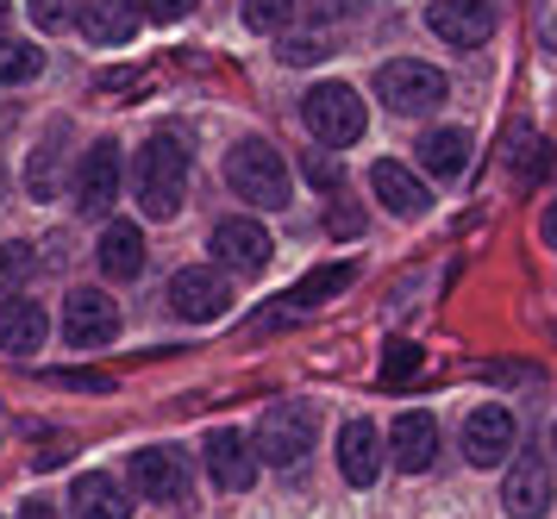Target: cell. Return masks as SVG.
I'll list each match as a JSON object with an SVG mask.
<instances>
[{"instance_id":"obj_1","label":"cell","mask_w":557,"mask_h":519,"mask_svg":"<svg viewBox=\"0 0 557 519\" xmlns=\"http://www.w3.org/2000/svg\"><path fill=\"white\" fill-rule=\"evenodd\" d=\"M132 195L151 220H170L188 195V150L176 132H157L151 145L138 150V170H132Z\"/></svg>"},{"instance_id":"obj_2","label":"cell","mask_w":557,"mask_h":519,"mask_svg":"<svg viewBox=\"0 0 557 519\" xmlns=\"http://www.w3.org/2000/svg\"><path fill=\"white\" fill-rule=\"evenodd\" d=\"M226 182H232V195L251 200V207H288V163H282L276 145H263V138L232 145Z\"/></svg>"},{"instance_id":"obj_3","label":"cell","mask_w":557,"mask_h":519,"mask_svg":"<svg viewBox=\"0 0 557 519\" xmlns=\"http://www.w3.org/2000/svg\"><path fill=\"white\" fill-rule=\"evenodd\" d=\"M301 120H307V132H313L320 145L345 150V145L363 138V95L345 88V82H313V88L301 95Z\"/></svg>"},{"instance_id":"obj_4","label":"cell","mask_w":557,"mask_h":519,"mask_svg":"<svg viewBox=\"0 0 557 519\" xmlns=\"http://www.w3.org/2000/svg\"><path fill=\"white\" fill-rule=\"evenodd\" d=\"M313 432H320V420H313V407H301V400H276L270 413H263V425H257V464H276V470H295L307 450H313Z\"/></svg>"},{"instance_id":"obj_5","label":"cell","mask_w":557,"mask_h":519,"mask_svg":"<svg viewBox=\"0 0 557 519\" xmlns=\"http://www.w3.org/2000/svg\"><path fill=\"white\" fill-rule=\"evenodd\" d=\"M376 95L388 100L395 113H432V107H445V75L432 70V63L401 57V63H382Z\"/></svg>"},{"instance_id":"obj_6","label":"cell","mask_w":557,"mask_h":519,"mask_svg":"<svg viewBox=\"0 0 557 519\" xmlns=\"http://www.w3.org/2000/svg\"><path fill=\"white\" fill-rule=\"evenodd\" d=\"M113 332H120V307H113V295H101V288H76V295H63V345L95 350V345H113Z\"/></svg>"},{"instance_id":"obj_7","label":"cell","mask_w":557,"mask_h":519,"mask_svg":"<svg viewBox=\"0 0 557 519\" xmlns=\"http://www.w3.org/2000/svg\"><path fill=\"white\" fill-rule=\"evenodd\" d=\"M207 250H213L226 270L257 275V270H270V257H276V238H270V232H263L257 220H220V225H213V238H207Z\"/></svg>"},{"instance_id":"obj_8","label":"cell","mask_w":557,"mask_h":519,"mask_svg":"<svg viewBox=\"0 0 557 519\" xmlns=\"http://www.w3.org/2000/svg\"><path fill=\"white\" fill-rule=\"evenodd\" d=\"M170 307H176L188 325H207V320H220L232 307V288H226V275H213V270H176L170 275Z\"/></svg>"},{"instance_id":"obj_9","label":"cell","mask_w":557,"mask_h":519,"mask_svg":"<svg viewBox=\"0 0 557 519\" xmlns=\"http://www.w3.org/2000/svg\"><path fill=\"white\" fill-rule=\"evenodd\" d=\"M463 457H470L476 470H495V464L513 457V413H507L502 400H488V407H476V413L463 420Z\"/></svg>"},{"instance_id":"obj_10","label":"cell","mask_w":557,"mask_h":519,"mask_svg":"<svg viewBox=\"0 0 557 519\" xmlns=\"http://www.w3.org/2000/svg\"><path fill=\"white\" fill-rule=\"evenodd\" d=\"M426 25L445 38V45L476 50V45H488V38H495V7H488V0H432Z\"/></svg>"},{"instance_id":"obj_11","label":"cell","mask_w":557,"mask_h":519,"mask_svg":"<svg viewBox=\"0 0 557 519\" xmlns=\"http://www.w3.org/2000/svg\"><path fill=\"white\" fill-rule=\"evenodd\" d=\"M120 145L113 138H101V145H88V157H82L76 170V213H107L113 200H120Z\"/></svg>"},{"instance_id":"obj_12","label":"cell","mask_w":557,"mask_h":519,"mask_svg":"<svg viewBox=\"0 0 557 519\" xmlns=\"http://www.w3.org/2000/svg\"><path fill=\"white\" fill-rule=\"evenodd\" d=\"M132 482H138V495L145 501H163V507H176V501H188V464H182V450H138L132 457Z\"/></svg>"},{"instance_id":"obj_13","label":"cell","mask_w":557,"mask_h":519,"mask_svg":"<svg viewBox=\"0 0 557 519\" xmlns=\"http://www.w3.org/2000/svg\"><path fill=\"white\" fill-rule=\"evenodd\" d=\"M502 507L507 519H545V507H552V464L545 457H513V470L502 482Z\"/></svg>"},{"instance_id":"obj_14","label":"cell","mask_w":557,"mask_h":519,"mask_svg":"<svg viewBox=\"0 0 557 519\" xmlns=\"http://www.w3.org/2000/svg\"><path fill=\"white\" fill-rule=\"evenodd\" d=\"M201 457H207V475H213L226 495H245V489L257 482V450H251L245 432H213Z\"/></svg>"},{"instance_id":"obj_15","label":"cell","mask_w":557,"mask_h":519,"mask_svg":"<svg viewBox=\"0 0 557 519\" xmlns=\"http://www.w3.org/2000/svg\"><path fill=\"white\" fill-rule=\"evenodd\" d=\"M388 457H395V470L426 475L438 464V420L432 413H401L395 432H388Z\"/></svg>"},{"instance_id":"obj_16","label":"cell","mask_w":557,"mask_h":519,"mask_svg":"<svg viewBox=\"0 0 557 519\" xmlns=\"http://www.w3.org/2000/svg\"><path fill=\"white\" fill-rule=\"evenodd\" d=\"M82 38L88 45H132L138 38V0H82Z\"/></svg>"},{"instance_id":"obj_17","label":"cell","mask_w":557,"mask_h":519,"mask_svg":"<svg viewBox=\"0 0 557 519\" xmlns=\"http://www.w3.org/2000/svg\"><path fill=\"white\" fill-rule=\"evenodd\" d=\"M370 188H376V200L395 213V220H420V213L432 207L426 182L407 170V163H376V170H370Z\"/></svg>"},{"instance_id":"obj_18","label":"cell","mask_w":557,"mask_h":519,"mask_svg":"<svg viewBox=\"0 0 557 519\" xmlns=\"http://www.w3.org/2000/svg\"><path fill=\"white\" fill-rule=\"evenodd\" d=\"M338 470H345L351 489H370L382 475V438L370 420H345V432H338Z\"/></svg>"},{"instance_id":"obj_19","label":"cell","mask_w":557,"mask_h":519,"mask_svg":"<svg viewBox=\"0 0 557 519\" xmlns=\"http://www.w3.org/2000/svg\"><path fill=\"white\" fill-rule=\"evenodd\" d=\"M51 332V313L38 300H0V350L7 357H32Z\"/></svg>"},{"instance_id":"obj_20","label":"cell","mask_w":557,"mask_h":519,"mask_svg":"<svg viewBox=\"0 0 557 519\" xmlns=\"http://www.w3.org/2000/svg\"><path fill=\"white\" fill-rule=\"evenodd\" d=\"M70 514L76 519H132V501H126V489H120L113 475L88 470V475L70 482Z\"/></svg>"},{"instance_id":"obj_21","label":"cell","mask_w":557,"mask_h":519,"mask_svg":"<svg viewBox=\"0 0 557 519\" xmlns=\"http://www.w3.org/2000/svg\"><path fill=\"white\" fill-rule=\"evenodd\" d=\"M95 257H101V275H113V282H132V275L145 270V232H138L132 220H113V225L101 232Z\"/></svg>"},{"instance_id":"obj_22","label":"cell","mask_w":557,"mask_h":519,"mask_svg":"<svg viewBox=\"0 0 557 519\" xmlns=\"http://www.w3.org/2000/svg\"><path fill=\"white\" fill-rule=\"evenodd\" d=\"M420 163H426V175H463V163H470V132H463V125L426 132V138H420Z\"/></svg>"},{"instance_id":"obj_23","label":"cell","mask_w":557,"mask_h":519,"mask_svg":"<svg viewBox=\"0 0 557 519\" xmlns=\"http://www.w3.org/2000/svg\"><path fill=\"white\" fill-rule=\"evenodd\" d=\"M357 282V270L351 263H326V270H313V275H301V282H295V307H320V300H332V295H345V288H351Z\"/></svg>"},{"instance_id":"obj_24","label":"cell","mask_w":557,"mask_h":519,"mask_svg":"<svg viewBox=\"0 0 557 519\" xmlns=\"http://www.w3.org/2000/svg\"><path fill=\"white\" fill-rule=\"evenodd\" d=\"M63 150H57V138H45V145L32 150V163H26V195L32 200H57V188H63Z\"/></svg>"},{"instance_id":"obj_25","label":"cell","mask_w":557,"mask_h":519,"mask_svg":"<svg viewBox=\"0 0 557 519\" xmlns=\"http://www.w3.org/2000/svg\"><path fill=\"white\" fill-rule=\"evenodd\" d=\"M38 70H45V50L38 45H26V38H0V88L32 82Z\"/></svg>"},{"instance_id":"obj_26","label":"cell","mask_w":557,"mask_h":519,"mask_svg":"<svg viewBox=\"0 0 557 519\" xmlns=\"http://www.w3.org/2000/svg\"><path fill=\"white\" fill-rule=\"evenodd\" d=\"M32 270H38V257H32V245H20V238H7L0 245V300H13L20 288L32 282Z\"/></svg>"},{"instance_id":"obj_27","label":"cell","mask_w":557,"mask_h":519,"mask_svg":"<svg viewBox=\"0 0 557 519\" xmlns=\"http://www.w3.org/2000/svg\"><path fill=\"white\" fill-rule=\"evenodd\" d=\"M295 7L301 0H245V25L251 32H282V25L295 20Z\"/></svg>"},{"instance_id":"obj_28","label":"cell","mask_w":557,"mask_h":519,"mask_svg":"<svg viewBox=\"0 0 557 519\" xmlns=\"http://www.w3.org/2000/svg\"><path fill=\"white\" fill-rule=\"evenodd\" d=\"M507 163H520V175H539V170H545L539 138H532V132H513V138H507Z\"/></svg>"},{"instance_id":"obj_29","label":"cell","mask_w":557,"mask_h":519,"mask_svg":"<svg viewBox=\"0 0 557 519\" xmlns=\"http://www.w3.org/2000/svg\"><path fill=\"white\" fill-rule=\"evenodd\" d=\"M301 175H307V182H313V188H326V195H332V188H338V182H345V170L332 163L326 150H307V157H301Z\"/></svg>"},{"instance_id":"obj_30","label":"cell","mask_w":557,"mask_h":519,"mask_svg":"<svg viewBox=\"0 0 557 519\" xmlns=\"http://www.w3.org/2000/svg\"><path fill=\"white\" fill-rule=\"evenodd\" d=\"M26 13H32V25H45V32H57V25L76 13V0H26Z\"/></svg>"},{"instance_id":"obj_31","label":"cell","mask_w":557,"mask_h":519,"mask_svg":"<svg viewBox=\"0 0 557 519\" xmlns=\"http://www.w3.org/2000/svg\"><path fill=\"white\" fill-rule=\"evenodd\" d=\"M276 57L282 63H320V57H332V50H326V38H282Z\"/></svg>"},{"instance_id":"obj_32","label":"cell","mask_w":557,"mask_h":519,"mask_svg":"<svg viewBox=\"0 0 557 519\" xmlns=\"http://www.w3.org/2000/svg\"><path fill=\"white\" fill-rule=\"evenodd\" d=\"M407 370H420V350L413 345H388V370H382V382L395 388V382H407Z\"/></svg>"},{"instance_id":"obj_33","label":"cell","mask_w":557,"mask_h":519,"mask_svg":"<svg viewBox=\"0 0 557 519\" xmlns=\"http://www.w3.org/2000/svg\"><path fill=\"white\" fill-rule=\"evenodd\" d=\"M51 382H63V388H88V395H107V388H113V375H95V370H57Z\"/></svg>"},{"instance_id":"obj_34","label":"cell","mask_w":557,"mask_h":519,"mask_svg":"<svg viewBox=\"0 0 557 519\" xmlns=\"http://www.w3.org/2000/svg\"><path fill=\"white\" fill-rule=\"evenodd\" d=\"M188 7H195V0H145V13H151V20H182Z\"/></svg>"},{"instance_id":"obj_35","label":"cell","mask_w":557,"mask_h":519,"mask_svg":"<svg viewBox=\"0 0 557 519\" xmlns=\"http://www.w3.org/2000/svg\"><path fill=\"white\" fill-rule=\"evenodd\" d=\"M357 225H363V220H357L351 207H338V213H332V232H338V238H351Z\"/></svg>"},{"instance_id":"obj_36","label":"cell","mask_w":557,"mask_h":519,"mask_svg":"<svg viewBox=\"0 0 557 519\" xmlns=\"http://www.w3.org/2000/svg\"><path fill=\"white\" fill-rule=\"evenodd\" d=\"M539 238H545V245L557 250V200H552V207H545V220H539Z\"/></svg>"},{"instance_id":"obj_37","label":"cell","mask_w":557,"mask_h":519,"mask_svg":"<svg viewBox=\"0 0 557 519\" xmlns=\"http://www.w3.org/2000/svg\"><path fill=\"white\" fill-rule=\"evenodd\" d=\"M20 519H57V507H51V501H26V507H20Z\"/></svg>"},{"instance_id":"obj_38","label":"cell","mask_w":557,"mask_h":519,"mask_svg":"<svg viewBox=\"0 0 557 519\" xmlns=\"http://www.w3.org/2000/svg\"><path fill=\"white\" fill-rule=\"evenodd\" d=\"M7 20H13V7H7V0H0V38H7Z\"/></svg>"},{"instance_id":"obj_39","label":"cell","mask_w":557,"mask_h":519,"mask_svg":"<svg viewBox=\"0 0 557 519\" xmlns=\"http://www.w3.org/2000/svg\"><path fill=\"white\" fill-rule=\"evenodd\" d=\"M0 200H7V163H0Z\"/></svg>"},{"instance_id":"obj_40","label":"cell","mask_w":557,"mask_h":519,"mask_svg":"<svg viewBox=\"0 0 557 519\" xmlns=\"http://www.w3.org/2000/svg\"><path fill=\"white\" fill-rule=\"evenodd\" d=\"M552 457H557V425H552Z\"/></svg>"}]
</instances>
